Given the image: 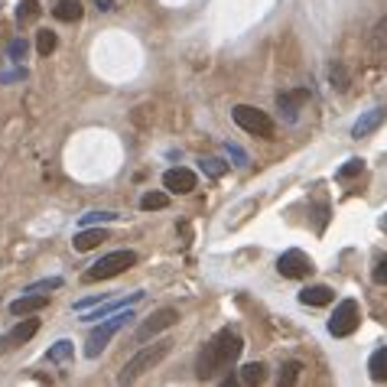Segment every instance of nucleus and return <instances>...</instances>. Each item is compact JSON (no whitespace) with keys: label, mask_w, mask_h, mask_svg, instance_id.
Wrapping results in <instances>:
<instances>
[{"label":"nucleus","mask_w":387,"mask_h":387,"mask_svg":"<svg viewBox=\"0 0 387 387\" xmlns=\"http://www.w3.org/2000/svg\"><path fill=\"white\" fill-rule=\"evenodd\" d=\"M170 352H172V342H170V339H163V342H156V345H147V348H140L137 355H134L127 365H124V371L118 375V384H134V381H137L143 371L156 368L163 358L170 355Z\"/></svg>","instance_id":"nucleus-2"},{"label":"nucleus","mask_w":387,"mask_h":387,"mask_svg":"<svg viewBox=\"0 0 387 387\" xmlns=\"http://www.w3.org/2000/svg\"><path fill=\"white\" fill-rule=\"evenodd\" d=\"M241 348H244V342H241V335H237V332H231V329H222V332H215V339H212V342L202 348L199 365H195V375H199V381H215L222 371H228V368L237 361Z\"/></svg>","instance_id":"nucleus-1"},{"label":"nucleus","mask_w":387,"mask_h":387,"mask_svg":"<svg viewBox=\"0 0 387 387\" xmlns=\"http://www.w3.org/2000/svg\"><path fill=\"white\" fill-rule=\"evenodd\" d=\"M264 377H267V375H264V365H260V361L241 368V384H251V387H254V384H264Z\"/></svg>","instance_id":"nucleus-21"},{"label":"nucleus","mask_w":387,"mask_h":387,"mask_svg":"<svg viewBox=\"0 0 387 387\" xmlns=\"http://www.w3.org/2000/svg\"><path fill=\"white\" fill-rule=\"evenodd\" d=\"M23 55H26V39H13L10 43V59L13 62H23Z\"/></svg>","instance_id":"nucleus-29"},{"label":"nucleus","mask_w":387,"mask_h":387,"mask_svg":"<svg viewBox=\"0 0 387 387\" xmlns=\"http://www.w3.org/2000/svg\"><path fill=\"white\" fill-rule=\"evenodd\" d=\"M358 323H361V312H358V303L355 300H342L339 306H335L332 319H329V332L335 335V339H345V335H352L358 329Z\"/></svg>","instance_id":"nucleus-6"},{"label":"nucleus","mask_w":387,"mask_h":387,"mask_svg":"<svg viewBox=\"0 0 387 387\" xmlns=\"http://www.w3.org/2000/svg\"><path fill=\"white\" fill-rule=\"evenodd\" d=\"M17 17H20V23L36 20V17H39V3H36V0H23V3H20V13H17Z\"/></svg>","instance_id":"nucleus-26"},{"label":"nucleus","mask_w":387,"mask_h":387,"mask_svg":"<svg viewBox=\"0 0 387 387\" xmlns=\"http://www.w3.org/2000/svg\"><path fill=\"white\" fill-rule=\"evenodd\" d=\"M101 222H118V215L114 212H88V215H82V228L101 225Z\"/></svg>","instance_id":"nucleus-25"},{"label":"nucleus","mask_w":387,"mask_h":387,"mask_svg":"<svg viewBox=\"0 0 387 387\" xmlns=\"http://www.w3.org/2000/svg\"><path fill=\"white\" fill-rule=\"evenodd\" d=\"M49 306V293H26L20 300L10 303V312L13 316H33V312H39Z\"/></svg>","instance_id":"nucleus-13"},{"label":"nucleus","mask_w":387,"mask_h":387,"mask_svg":"<svg viewBox=\"0 0 387 387\" xmlns=\"http://www.w3.org/2000/svg\"><path fill=\"white\" fill-rule=\"evenodd\" d=\"M140 300H143V293H130L127 300H118V303H111V306H101V309H98V312H88V316H85V323H95V319H101L105 312H111V309H120V306H130V303H140Z\"/></svg>","instance_id":"nucleus-19"},{"label":"nucleus","mask_w":387,"mask_h":387,"mask_svg":"<svg viewBox=\"0 0 387 387\" xmlns=\"http://www.w3.org/2000/svg\"><path fill=\"white\" fill-rule=\"evenodd\" d=\"M368 371H371V381L384 384V381H387V348H377L375 355H371V361H368Z\"/></svg>","instance_id":"nucleus-18"},{"label":"nucleus","mask_w":387,"mask_h":387,"mask_svg":"<svg viewBox=\"0 0 387 387\" xmlns=\"http://www.w3.org/2000/svg\"><path fill=\"white\" fill-rule=\"evenodd\" d=\"M166 205H170V192H147L140 199L143 212H156V208H166Z\"/></svg>","instance_id":"nucleus-20"},{"label":"nucleus","mask_w":387,"mask_h":387,"mask_svg":"<svg viewBox=\"0 0 387 387\" xmlns=\"http://www.w3.org/2000/svg\"><path fill=\"white\" fill-rule=\"evenodd\" d=\"M98 10H105V13L114 10V0H98Z\"/></svg>","instance_id":"nucleus-31"},{"label":"nucleus","mask_w":387,"mask_h":387,"mask_svg":"<svg viewBox=\"0 0 387 387\" xmlns=\"http://www.w3.org/2000/svg\"><path fill=\"white\" fill-rule=\"evenodd\" d=\"M358 172H361V160H348V166L339 170V179H352V176H358Z\"/></svg>","instance_id":"nucleus-28"},{"label":"nucleus","mask_w":387,"mask_h":387,"mask_svg":"<svg viewBox=\"0 0 387 387\" xmlns=\"http://www.w3.org/2000/svg\"><path fill=\"white\" fill-rule=\"evenodd\" d=\"M53 13H55V20H62V23H78L82 20V3L78 0H62V3L53 7Z\"/></svg>","instance_id":"nucleus-17"},{"label":"nucleus","mask_w":387,"mask_h":387,"mask_svg":"<svg viewBox=\"0 0 387 387\" xmlns=\"http://www.w3.org/2000/svg\"><path fill=\"white\" fill-rule=\"evenodd\" d=\"M231 118H235L237 127L254 134V137H273V120H270L264 111L251 108V105H237V108L231 111Z\"/></svg>","instance_id":"nucleus-5"},{"label":"nucleus","mask_w":387,"mask_h":387,"mask_svg":"<svg viewBox=\"0 0 387 387\" xmlns=\"http://www.w3.org/2000/svg\"><path fill=\"white\" fill-rule=\"evenodd\" d=\"M381 225H384V231H387V218H384V222H381Z\"/></svg>","instance_id":"nucleus-32"},{"label":"nucleus","mask_w":387,"mask_h":387,"mask_svg":"<svg viewBox=\"0 0 387 387\" xmlns=\"http://www.w3.org/2000/svg\"><path fill=\"white\" fill-rule=\"evenodd\" d=\"M277 270H280V277H287V280H303L312 273V260L306 258L300 248H290V251L280 254Z\"/></svg>","instance_id":"nucleus-7"},{"label":"nucleus","mask_w":387,"mask_h":387,"mask_svg":"<svg viewBox=\"0 0 387 387\" xmlns=\"http://www.w3.org/2000/svg\"><path fill=\"white\" fill-rule=\"evenodd\" d=\"M59 46V36H55L53 30H39L36 33V49H39V55H49Z\"/></svg>","instance_id":"nucleus-22"},{"label":"nucleus","mask_w":387,"mask_h":387,"mask_svg":"<svg viewBox=\"0 0 387 387\" xmlns=\"http://www.w3.org/2000/svg\"><path fill=\"white\" fill-rule=\"evenodd\" d=\"M130 319H134V312L127 309V312H118L114 319H105L101 325H95V329H91V335H88V342H85V355L88 358H98L105 348H108L111 339H114V335H118L120 329L130 323Z\"/></svg>","instance_id":"nucleus-4"},{"label":"nucleus","mask_w":387,"mask_h":387,"mask_svg":"<svg viewBox=\"0 0 387 387\" xmlns=\"http://www.w3.org/2000/svg\"><path fill=\"white\" fill-rule=\"evenodd\" d=\"M306 101H309V91H306V88H296V91H280V95H277V108L287 111V118H290V120H296V111H300Z\"/></svg>","instance_id":"nucleus-14"},{"label":"nucleus","mask_w":387,"mask_h":387,"mask_svg":"<svg viewBox=\"0 0 387 387\" xmlns=\"http://www.w3.org/2000/svg\"><path fill=\"white\" fill-rule=\"evenodd\" d=\"M176 323H179V309L163 306V309H156L153 316L143 319V325L137 329V342H147V339H153L156 332H163V329H170V325H176Z\"/></svg>","instance_id":"nucleus-8"},{"label":"nucleus","mask_w":387,"mask_h":387,"mask_svg":"<svg viewBox=\"0 0 387 387\" xmlns=\"http://www.w3.org/2000/svg\"><path fill=\"white\" fill-rule=\"evenodd\" d=\"M300 371H303L300 361H287V365L280 368V384H296L300 381Z\"/></svg>","instance_id":"nucleus-23"},{"label":"nucleus","mask_w":387,"mask_h":387,"mask_svg":"<svg viewBox=\"0 0 387 387\" xmlns=\"http://www.w3.org/2000/svg\"><path fill=\"white\" fill-rule=\"evenodd\" d=\"M199 163H202V170L208 172V176H225V170H228L222 160H199Z\"/></svg>","instance_id":"nucleus-27"},{"label":"nucleus","mask_w":387,"mask_h":387,"mask_svg":"<svg viewBox=\"0 0 387 387\" xmlns=\"http://www.w3.org/2000/svg\"><path fill=\"white\" fill-rule=\"evenodd\" d=\"M368 55H371V62H387V17L384 20L375 23V30L368 36Z\"/></svg>","instance_id":"nucleus-11"},{"label":"nucleus","mask_w":387,"mask_h":387,"mask_svg":"<svg viewBox=\"0 0 387 387\" xmlns=\"http://www.w3.org/2000/svg\"><path fill=\"white\" fill-rule=\"evenodd\" d=\"M163 186H166V192H172V195L192 192V189H195V172L192 170H183V166L166 170V172H163Z\"/></svg>","instance_id":"nucleus-10"},{"label":"nucleus","mask_w":387,"mask_h":387,"mask_svg":"<svg viewBox=\"0 0 387 387\" xmlns=\"http://www.w3.org/2000/svg\"><path fill=\"white\" fill-rule=\"evenodd\" d=\"M36 332H39V319H23V323H17L7 335H0V355H7V352H13V348L26 345Z\"/></svg>","instance_id":"nucleus-9"},{"label":"nucleus","mask_w":387,"mask_h":387,"mask_svg":"<svg viewBox=\"0 0 387 387\" xmlns=\"http://www.w3.org/2000/svg\"><path fill=\"white\" fill-rule=\"evenodd\" d=\"M332 300H335V293L329 290V287H323V283H319V287H306V290L300 293L303 306H329Z\"/></svg>","instance_id":"nucleus-16"},{"label":"nucleus","mask_w":387,"mask_h":387,"mask_svg":"<svg viewBox=\"0 0 387 387\" xmlns=\"http://www.w3.org/2000/svg\"><path fill=\"white\" fill-rule=\"evenodd\" d=\"M375 280L377 283H387V258H381V264L375 267Z\"/></svg>","instance_id":"nucleus-30"},{"label":"nucleus","mask_w":387,"mask_h":387,"mask_svg":"<svg viewBox=\"0 0 387 387\" xmlns=\"http://www.w3.org/2000/svg\"><path fill=\"white\" fill-rule=\"evenodd\" d=\"M134 264H137V251H111V254H105V258L95 260L85 270V283L111 280V277H118V273H124V270H130Z\"/></svg>","instance_id":"nucleus-3"},{"label":"nucleus","mask_w":387,"mask_h":387,"mask_svg":"<svg viewBox=\"0 0 387 387\" xmlns=\"http://www.w3.org/2000/svg\"><path fill=\"white\" fill-rule=\"evenodd\" d=\"M101 241H108V231H101V228H82L75 237H72V248L78 251V254H85V251H91V248H98Z\"/></svg>","instance_id":"nucleus-15"},{"label":"nucleus","mask_w":387,"mask_h":387,"mask_svg":"<svg viewBox=\"0 0 387 387\" xmlns=\"http://www.w3.org/2000/svg\"><path fill=\"white\" fill-rule=\"evenodd\" d=\"M387 120V108L384 105H377V108H371L368 114H361V118L355 120V127H352V137L355 140H361V137H368V134H375L381 124Z\"/></svg>","instance_id":"nucleus-12"},{"label":"nucleus","mask_w":387,"mask_h":387,"mask_svg":"<svg viewBox=\"0 0 387 387\" xmlns=\"http://www.w3.org/2000/svg\"><path fill=\"white\" fill-rule=\"evenodd\" d=\"M72 348H75V345L65 342V339H62V342H55L53 348H49V361H55V365H59V361H65V358L72 355Z\"/></svg>","instance_id":"nucleus-24"}]
</instances>
